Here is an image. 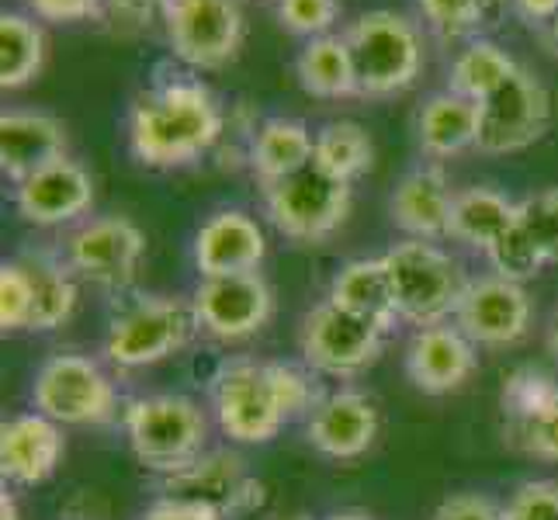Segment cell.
<instances>
[{
    "instance_id": "1",
    "label": "cell",
    "mask_w": 558,
    "mask_h": 520,
    "mask_svg": "<svg viewBox=\"0 0 558 520\" xmlns=\"http://www.w3.org/2000/svg\"><path fill=\"white\" fill-rule=\"evenodd\" d=\"M129 149L146 167H184L222 140L226 114L198 76L170 73L153 81L129 108Z\"/></svg>"
},
{
    "instance_id": "2",
    "label": "cell",
    "mask_w": 558,
    "mask_h": 520,
    "mask_svg": "<svg viewBox=\"0 0 558 520\" xmlns=\"http://www.w3.org/2000/svg\"><path fill=\"white\" fill-rule=\"evenodd\" d=\"M354 60L361 98H392L416 84L423 70V43L407 14L368 11L343 32Z\"/></svg>"
},
{
    "instance_id": "3",
    "label": "cell",
    "mask_w": 558,
    "mask_h": 520,
    "mask_svg": "<svg viewBox=\"0 0 558 520\" xmlns=\"http://www.w3.org/2000/svg\"><path fill=\"white\" fill-rule=\"evenodd\" d=\"M392 281L399 319L423 326H440L458 313V302L465 295V275L451 254L427 240H402L381 257Z\"/></svg>"
},
{
    "instance_id": "4",
    "label": "cell",
    "mask_w": 558,
    "mask_h": 520,
    "mask_svg": "<svg viewBox=\"0 0 558 520\" xmlns=\"http://www.w3.org/2000/svg\"><path fill=\"white\" fill-rule=\"evenodd\" d=\"M129 448L153 472H178L205 455L208 423L187 396H146L122 410Z\"/></svg>"
},
{
    "instance_id": "5",
    "label": "cell",
    "mask_w": 558,
    "mask_h": 520,
    "mask_svg": "<svg viewBox=\"0 0 558 520\" xmlns=\"http://www.w3.org/2000/svg\"><path fill=\"white\" fill-rule=\"evenodd\" d=\"M198 334V319L191 302L167 295H140L122 305V313L111 319L105 337V358L114 368H149L191 343Z\"/></svg>"
},
{
    "instance_id": "6",
    "label": "cell",
    "mask_w": 558,
    "mask_h": 520,
    "mask_svg": "<svg viewBox=\"0 0 558 520\" xmlns=\"http://www.w3.org/2000/svg\"><path fill=\"white\" fill-rule=\"evenodd\" d=\"M264 208L281 237L295 243H319L348 219L351 181H340L310 160L288 178L264 184Z\"/></svg>"
},
{
    "instance_id": "7",
    "label": "cell",
    "mask_w": 558,
    "mask_h": 520,
    "mask_svg": "<svg viewBox=\"0 0 558 520\" xmlns=\"http://www.w3.org/2000/svg\"><path fill=\"white\" fill-rule=\"evenodd\" d=\"M208 392L222 434L236 445H267L288 423L271 361H229L211 378Z\"/></svg>"
},
{
    "instance_id": "8",
    "label": "cell",
    "mask_w": 558,
    "mask_h": 520,
    "mask_svg": "<svg viewBox=\"0 0 558 520\" xmlns=\"http://www.w3.org/2000/svg\"><path fill=\"white\" fill-rule=\"evenodd\" d=\"M160 17L170 52L191 70H219L243 46L240 0H163Z\"/></svg>"
},
{
    "instance_id": "9",
    "label": "cell",
    "mask_w": 558,
    "mask_h": 520,
    "mask_svg": "<svg viewBox=\"0 0 558 520\" xmlns=\"http://www.w3.org/2000/svg\"><path fill=\"white\" fill-rule=\"evenodd\" d=\"M35 413H43L56 423H108L119 410L111 378L101 372L98 361L84 354H52L43 361L32 382Z\"/></svg>"
},
{
    "instance_id": "10",
    "label": "cell",
    "mask_w": 558,
    "mask_h": 520,
    "mask_svg": "<svg viewBox=\"0 0 558 520\" xmlns=\"http://www.w3.org/2000/svg\"><path fill=\"white\" fill-rule=\"evenodd\" d=\"M551 125V98L527 66H517L486 101H478V153L507 157L534 146Z\"/></svg>"
},
{
    "instance_id": "11",
    "label": "cell",
    "mask_w": 558,
    "mask_h": 520,
    "mask_svg": "<svg viewBox=\"0 0 558 520\" xmlns=\"http://www.w3.org/2000/svg\"><path fill=\"white\" fill-rule=\"evenodd\" d=\"M385 330L368 319L348 313L337 302L313 305L302 319L299 351L313 372L333 378H354L364 368H372L381 354Z\"/></svg>"
},
{
    "instance_id": "12",
    "label": "cell",
    "mask_w": 558,
    "mask_h": 520,
    "mask_svg": "<svg viewBox=\"0 0 558 520\" xmlns=\"http://www.w3.org/2000/svg\"><path fill=\"white\" fill-rule=\"evenodd\" d=\"M143 254L146 237L136 222L125 216H101L73 229L63 257L81 281L119 295L136 281Z\"/></svg>"
},
{
    "instance_id": "13",
    "label": "cell",
    "mask_w": 558,
    "mask_h": 520,
    "mask_svg": "<svg viewBox=\"0 0 558 520\" xmlns=\"http://www.w3.org/2000/svg\"><path fill=\"white\" fill-rule=\"evenodd\" d=\"M160 493L163 499L205 507L211 513H219L222 520L264 504L260 479L250 475L246 461L236 451H205L202 458L191 461V465L167 472Z\"/></svg>"
},
{
    "instance_id": "14",
    "label": "cell",
    "mask_w": 558,
    "mask_h": 520,
    "mask_svg": "<svg viewBox=\"0 0 558 520\" xmlns=\"http://www.w3.org/2000/svg\"><path fill=\"white\" fill-rule=\"evenodd\" d=\"M198 330L216 340H246L260 334L275 313L271 285L260 278V271L243 275H216L202 278L195 295H191Z\"/></svg>"
},
{
    "instance_id": "15",
    "label": "cell",
    "mask_w": 558,
    "mask_h": 520,
    "mask_svg": "<svg viewBox=\"0 0 558 520\" xmlns=\"http://www.w3.org/2000/svg\"><path fill=\"white\" fill-rule=\"evenodd\" d=\"M454 326L475 347L517 343L531 326V299L524 285L499 275L469 281L465 295L458 302Z\"/></svg>"
},
{
    "instance_id": "16",
    "label": "cell",
    "mask_w": 558,
    "mask_h": 520,
    "mask_svg": "<svg viewBox=\"0 0 558 520\" xmlns=\"http://www.w3.org/2000/svg\"><path fill=\"white\" fill-rule=\"evenodd\" d=\"M94 205V178L84 164L60 157L56 164L35 170L32 178L17 181L14 208L32 226L56 229L70 226Z\"/></svg>"
},
{
    "instance_id": "17",
    "label": "cell",
    "mask_w": 558,
    "mask_h": 520,
    "mask_svg": "<svg viewBox=\"0 0 558 520\" xmlns=\"http://www.w3.org/2000/svg\"><path fill=\"white\" fill-rule=\"evenodd\" d=\"M475 343L451 323L423 326L407 347V375L427 396H448L461 389L475 375Z\"/></svg>"
},
{
    "instance_id": "18",
    "label": "cell",
    "mask_w": 558,
    "mask_h": 520,
    "mask_svg": "<svg viewBox=\"0 0 558 520\" xmlns=\"http://www.w3.org/2000/svg\"><path fill=\"white\" fill-rule=\"evenodd\" d=\"M60 423L43 413H17L0 423V475L14 486H38L63 461Z\"/></svg>"
},
{
    "instance_id": "19",
    "label": "cell",
    "mask_w": 558,
    "mask_h": 520,
    "mask_svg": "<svg viewBox=\"0 0 558 520\" xmlns=\"http://www.w3.org/2000/svg\"><path fill=\"white\" fill-rule=\"evenodd\" d=\"M378 437V410L375 402L354 392L340 389L319 399V407L310 413V445L337 461L361 458Z\"/></svg>"
},
{
    "instance_id": "20",
    "label": "cell",
    "mask_w": 558,
    "mask_h": 520,
    "mask_svg": "<svg viewBox=\"0 0 558 520\" xmlns=\"http://www.w3.org/2000/svg\"><path fill=\"white\" fill-rule=\"evenodd\" d=\"M264 229L240 208L216 211V216L202 222L195 237V267L202 278L257 271L264 264Z\"/></svg>"
},
{
    "instance_id": "21",
    "label": "cell",
    "mask_w": 558,
    "mask_h": 520,
    "mask_svg": "<svg viewBox=\"0 0 558 520\" xmlns=\"http://www.w3.org/2000/svg\"><path fill=\"white\" fill-rule=\"evenodd\" d=\"M454 195L448 173L437 164H420L392 191V222L407 233V240H440L451 237V205Z\"/></svg>"
},
{
    "instance_id": "22",
    "label": "cell",
    "mask_w": 558,
    "mask_h": 520,
    "mask_svg": "<svg viewBox=\"0 0 558 520\" xmlns=\"http://www.w3.org/2000/svg\"><path fill=\"white\" fill-rule=\"evenodd\" d=\"M63 122L46 111H4L0 114V167L17 184L66 157Z\"/></svg>"
},
{
    "instance_id": "23",
    "label": "cell",
    "mask_w": 558,
    "mask_h": 520,
    "mask_svg": "<svg viewBox=\"0 0 558 520\" xmlns=\"http://www.w3.org/2000/svg\"><path fill=\"white\" fill-rule=\"evenodd\" d=\"M17 264L25 267V275L32 281V326L35 334H49L60 330V326L73 316L76 310V275L66 264L63 254H52V250H25Z\"/></svg>"
},
{
    "instance_id": "24",
    "label": "cell",
    "mask_w": 558,
    "mask_h": 520,
    "mask_svg": "<svg viewBox=\"0 0 558 520\" xmlns=\"http://www.w3.org/2000/svg\"><path fill=\"white\" fill-rule=\"evenodd\" d=\"M326 299L343 305V310L361 316V319L381 326L385 334L399 323L392 281H389V271H385L381 257H361V261L343 264Z\"/></svg>"
},
{
    "instance_id": "25",
    "label": "cell",
    "mask_w": 558,
    "mask_h": 520,
    "mask_svg": "<svg viewBox=\"0 0 558 520\" xmlns=\"http://www.w3.org/2000/svg\"><path fill=\"white\" fill-rule=\"evenodd\" d=\"M420 149L434 160H448L478 143V105L454 90H440L416 114Z\"/></svg>"
},
{
    "instance_id": "26",
    "label": "cell",
    "mask_w": 558,
    "mask_h": 520,
    "mask_svg": "<svg viewBox=\"0 0 558 520\" xmlns=\"http://www.w3.org/2000/svg\"><path fill=\"white\" fill-rule=\"evenodd\" d=\"M313 157H316V136L310 132V125L299 119H284V114L264 119L254 129V136H250V153H246L260 184L288 178V173H295Z\"/></svg>"
},
{
    "instance_id": "27",
    "label": "cell",
    "mask_w": 558,
    "mask_h": 520,
    "mask_svg": "<svg viewBox=\"0 0 558 520\" xmlns=\"http://www.w3.org/2000/svg\"><path fill=\"white\" fill-rule=\"evenodd\" d=\"M517 205L496 188H465L451 205V237L475 250H489L517 226Z\"/></svg>"
},
{
    "instance_id": "28",
    "label": "cell",
    "mask_w": 558,
    "mask_h": 520,
    "mask_svg": "<svg viewBox=\"0 0 558 520\" xmlns=\"http://www.w3.org/2000/svg\"><path fill=\"white\" fill-rule=\"evenodd\" d=\"M295 76L305 94L323 101H340L357 94V76H354V60L343 35H319L310 38L299 56H295Z\"/></svg>"
},
{
    "instance_id": "29",
    "label": "cell",
    "mask_w": 558,
    "mask_h": 520,
    "mask_svg": "<svg viewBox=\"0 0 558 520\" xmlns=\"http://www.w3.org/2000/svg\"><path fill=\"white\" fill-rule=\"evenodd\" d=\"M517 66L521 63H517L504 46H496L493 38H486V35L472 38V43L454 56L448 90H454V94H461V98L478 105V101H486Z\"/></svg>"
},
{
    "instance_id": "30",
    "label": "cell",
    "mask_w": 558,
    "mask_h": 520,
    "mask_svg": "<svg viewBox=\"0 0 558 520\" xmlns=\"http://www.w3.org/2000/svg\"><path fill=\"white\" fill-rule=\"evenodd\" d=\"M46 63V35L28 14L0 17V87L17 90L32 84Z\"/></svg>"
},
{
    "instance_id": "31",
    "label": "cell",
    "mask_w": 558,
    "mask_h": 520,
    "mask_svg": "<svg viewBox=\"0 0 558 520\" xmlns=\"http://www.w3.org/2000/svg\"><path fill=\"white\" fill-rule=\"evenodd\" d=\"M323 170H330L340 181H354L368 173L375 164V143L368 129L357 122H326L316 132V157Z\"/></svg>"
},
{
    "instance_id": "32",
    "label": "cell",
    "mask_w": 558,
    "mask_h": 520,
    "mask_svg": "<svg viewBox=\"0 0 558 520\" xmlns=\"http://www.w3.org/2000/svg\"><path fill=\"white\" fill-rule=\"evenodd\" d=\"M423 22L440 38H483L507 11V0H416Z\"/></svg>"
},
{
    "instance_id": "33",
    "label": "cell",
    "mask_w": 558,
    "mask_h": 520,
    "mask_svg": "<svg viewBox=\"0 0 558 520\" xmlns=\"http://www.w3.org/2000/svg\"><path fill=\"white\" fill-rule=\"evenodd\" d=\"M517 237L524 240L542 271L558 264V188L537 191L517 205Z\"/></svg>"
},
{
    "instance_id": "34",
    "label": "cell",
    "mask_w": 558,
    "mask_h": 520,
    "mask_svg": "<svg viewBox=\"0 0 558 520\" xmlns=\"http://www.w3.org/2000/svg\"><path fill=\"white\" fill-rule=\"evenodd\" d=\"M504 420H524L558 402V378L542 368H517L504 382Z\"/></svg>"
},
{
    "instance_id": "35",
    "label": "cell",
    "mask_w": 558,
    "mask_h": 520,
    "mask_svg": "<svg viewBox=\"0 0 558 520\" xmlns=\"http://www.w3.org/2000/svg\"><path fill=\"white\" fill-rule=\"evenodd\" d=\"M507 445L521 455L542 458V461H558V402L534 416L524 420H507Z\"/></svg>"
},
{
    "instance_id": "36",
    "label": "cell",
    "mask_w": 558,
    "mask_h": 520,
    "mask_svg": "<svg viewBox=\"0 0 558 520\" xmlns=\"http://www.w3.org/2000/svg\"><path fill=\"white\" fill-rule=\"evenodd\" d=\"M32 310H35L32 281L25 275V267L17 264V257H14V261H8L4 267H0V326H4V334L28 330Z\"/></svg>"
},
{
    "instance_id": "37",
    "label": "cell",
    "mask_w": 558,
    "mask_h": 520,
    "mask_svg": "<svg viewBox=\"0 0 558 520\" xmlns=\"http://www.w3.org/2000/svg\"><path fill=\"white\" fill-rule=\"evenodd\" d=\"M278 17L288 32H295L310 43V38L333 32L340 4L337 0H278Z\"/></svg>"
},
{
    "instance_id": "38",
    "label": "cell",
    "mask_w": 558,
    "mask_h": 520,
    "mask_svg": "<svg viewBox=\"0 0 558 520\" xmlns=\"http://www.w3.org/2000/svg\"><path fill=\"white\" fill-rule=\"evenodd\" d=\"M504 520H558V483L534 479V483L517 486L504 507Z\"/></svg>"
},
{
    "instance_id": "39",
    "label": "cell",
    "mask_w": 558,
    "mask_h": 520,
    "mask_svg": "<svg viewBox=\"0 0 558 520\" xmlns=\"http://www.w3.org/2000/svg\"><path fill=\"white\" fill-rule=\"evenodd\" d=\"M28 11L43 22H60V25H73V22H90V17L108 14L105 0H25Z\"/></svg>"
},
{
    "instance_id": "40",
    "label": "cell",
    "mask_w": 558,
    "mask_h": 520,
    "mask_svg": "<svg viewBox=\"0 0 558 520\" xmlns=\"http://www.w3.org/2000/svg\"><path fill=\"white\" fill-rule=\"evenodd\" d=\"M430 520H504V507H496L489 496L458 493V496H448L445 504L434 510Z\"/></svg>"
},
{
    "instance_id": "41",
    "label": "cell",
    "mask_w": 558,
    "mask_h": 520,
    "mask_svg": "<svg viewBox=\"0 0 558 520\" xmlns=\"http://www.w3.org/2000/svg\"><path fill=\"white\" fill-rule=\"evenodd\" d=\"M160 4L163 0H105V8L111 17H119V22L140 28V25H149L153 14H160Z\"/></svg>"
},
{
    "instance_id": "42",
    "label": "cell",
    "mask_w": 558,
    "mask_h": 520,
    "mask_svg": "<svg viewBox=\"0 0 558 520\" xmlns=\"http://www.w3.org/2000/svg\"><path fill=\"white\" fill-rule=\"evenodd\" d=\"M140 520H222V517L205 507L178 504V499H160V504H153Z\"/></svg>"
},
{
    "instance_id": "43",
    "label": "cell",
    "mask_w": 558,
    "mask_h": 520,
    "mask_svg": "<svg viewBox=\"0 0 558 520\" xmlns=\"http://www.w3.org/2000/svg\"><path fill=\"white\" fill-rule=\"evenodd\" d=\"M513 11L524 17L527 25H542L548 28L558 17V0H510Z\"/></svg>"
},
{
    "instance_id": "44",
    "label": "cell",
    "mask_w": 558,
    "mask_h": 520,
    "mask_svg": "<svg viewBox=\"0 0 558 520\" xmlns=\"http://www.w3.org/2000/svg\"><path fill=\"white\" fill-rule=\"evenodd\" d=\"M0 520H22V510H17V499L4 489L0 493Z\"/></svg>"
},
{
    "instance_id": "45",
    "label": "cell",
    "mask_w": 558,
    "mask_h": 520,
    "mask_svg": "<svg viewBox=\"0 0 558 520\" xmlns=\"http://www.w3.org/2000/svg\"><path fill=\"white\" fill-rule=\"evenodd\" d=\"M548 351L558 361V310L551 313V323H548Z\"/></svg>"
},
{
    "instance_id": "46",
    "label": "cell",
    "mask_w": 558,
    "mask_h": 520,
    "mask_svg": "<svg viewBox=\"0 0 558 520\" xmlns=\"http://www.w3.org/2000/svg\"><path fill=\"white\" fill-rule=\"evenodd\" d=\"M545 43H548V49H551V52L558 56V17H555V22H551V25L545 28Z\"/></svg>"
},
{
    "instance_id": "47",
    "label": "cell",
    "mask_w": 558,
    "mask_h": 520,
    "mask_svg": "<svg viewBox=\"0 0 558 520\" xmlns=\"http://www.w3.org/2000/svg\"><path fill=\"white\" fill-rule=\"evenodd\" d=\"M326 520H368L364 513H333V517H326Z\"/></svg>"
}]
</instances>
